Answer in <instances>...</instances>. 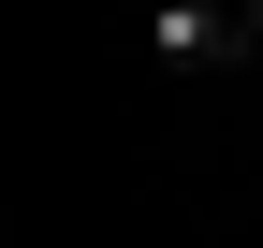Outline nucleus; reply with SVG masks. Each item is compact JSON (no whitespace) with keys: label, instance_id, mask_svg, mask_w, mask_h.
Returning <instances> with one entry per match:
<instances>
[{"label":"nucleus","instance_id":"1","mask_svg":"<svg viewBox=\"0 0 263 248\" xmlns=\"http://www.w3.org/2000/svg\"><path fill=\"white\" fill-rule=\"evenodd\" d=\"M146 58L205 88V73H234V58H249V15H234V0H146Z\"/></svg>","mask_w":263,"mask_h":248}]
</instances>
